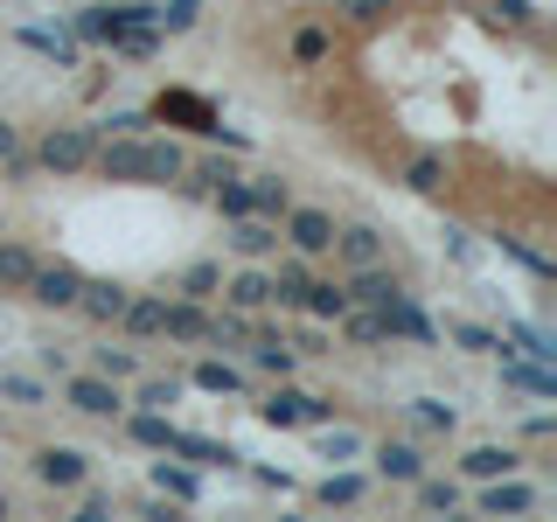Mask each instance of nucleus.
Returning a JSON list of instances; mask_svg holds the SVG:
<instances>
[{
    "label": "nucleus",
    "instance_id": "nucleus-17",
    "mask_svg": "<svg viewBox=\"0 0 557 522\" xmlns=\"http://www.w3.org/2000/svg\"><path fill=\"white\" fill-rule=\"evenodd\" d=\"M502 383H509V390H530V397H557L550 362H530V356H516V348H502Z\"/></svg>",
    "mask_w": 557,
    "mask_h": 522
},
{
    "label": "nucleus",
    "instance_id": "nucleus-37",
    "mask_svg": "<svg viewBox=\"0 0 557 522\" xmlns=\"http://www.w3.org/2000/svg\"><path fill=\"white\" fill-rule=\"evenodd\" d=\"M209 341H216V348H244V341H251V313H216V321H209Z\"/></svg>",
    "mask_w": 557,
    "mask_h": 522
},
{
    "label": "nucleus",
    "instance_id": "nucleus-12",
    "mask_svg": "<svg viewBox=\"0 0 557 522\" xmlns=\"http://www.w3.org/2000/svg\"><path fill=\"white\" fill-rule=\"evenodd\" d=\"M370 460H376V481H397V487H411L425 474V452L411 439H383V446H370Z\"/></svg>",
    "mask_w": 557,
    "mask_h": 522
},
{
    "label": "nucleus",
    "instance_id": "nucleus-27",
    "mask_svg": "<svg viewBox=\"0 0 557 522\" xmlns=\"http://www.w3.org/2000/svg\"><path fill=\"white\" fill-rule=\"evenodd\" d=\"M327 57H335V28H321V22L293 28V63H300V70H321Z\"/></svg>",
    "mask_w": 557,
    "mask_h": 522
},
{
    "label": "nucleus",
    "instance_id": "nucleus-41",
    "mask_svg": "<svg viewBox=\"0 0 557 522\" xmlns=\"http://www.w3.org/2000/svg\"><path fill=\"white\" fill-rule=\"evenodd\" d=\"M174 397H182V383H174V376H139V397H133V405H147V411H168Z\"/></svg>",
    "mask_w": 557,
    "mask_h": 522
},
{
    "label": "nucleus",
    "instance_id": "nucleus-7",
    "mask_svg": "<svg viewBox=\"0 0 557 522\" xmlns=\"http://www.w3.org/2000/svg\"><path fill=\"white\" fill-rule=\"evenodd\" d=\"M28 474L42 481V487H84L91 481V452H77V446H42L28 460Z\"/></svg>",
    "mask_w": 557,
    "mask_h": 522
},
{
    "label": "nucleus",
    "instance_id": "nucleus-2",
    "mask_svg": "<svg viewBox=\"0 0 557 522\" xmlns=\"http://www.w3.org/2000/svg\"><path fill=\"white\" fill-rule=\"evenodd\" d=\"M91 167L104 174V182H119V188L147 182V139H139V133H98Z\"/></svg>",
    "mask_w": 557,
    "mask_h": 522
},
{
    "label": "nucleus",
    "instance_id": "nucleus-42",
    "mask_svg": "<svg viewBox=\"0 0 557 522\" xmlns=\"http://www.w3.org/2000/svg\"><path fill=\"white\" fill-rule=\"evenodd\" d=\"M495 244H502V251H509V258H516V265H522V272H536V278H550V272H557V265H550V258H544V251H536V244H522V237H495Z\"/></svg>",
    "mask_w": 557,
    "mask_h": 522
},
{
    "label": "nucleus",
    "instance_id": "nucleus-50",
    "mask_svg": "<svg viewBox=\"0 0 557 522\" xmlns=\"http://www.w3.org/2000/svg\"><path fill=\"white\" fill-rule=\"evenodd\" d=\"M0 515H8V495H0Z\"/></svg>",
    "mask_w": 557,
    "mask_h": 522
},
{
    "label": "nucleus",
    "instance_id": "nucleus-24",
    "mask_svg": "<svg viewBox=\"0 0 557 522\" xmlns=\"http://www.w3.org/2000/svg\"><path fill=\"white\" fill-rule=\"evenodd\" d=\"M244 188H251V216H265V223H278L293 209V182H286V174H251Z\"/></svg>",
    "mask_w": 557,
    "mask_h": 522
},
{
    "label": "nucleus",
    "instance_id": "nucleus-44",
    "mask_svg": "<svg viewBox=\"0 0 557 522\" xmlns=\"http://www.w3.org/2000/svg\"><path fill=\"white\" fill-rule=\"evenodd\" d=\"M196 14H202V0H168V8H161V28L168 35H188V28H196Z\"/></svg>",
    "mask_w": 557,
    "mask_h": 522
},
{
    "label": "nucleus",
    "instance_id": "nucleus-33",
    "mask_svg": "<svg viewBox=\"0 0 557 522\" xmlns=\"http://www.w3.org/2000/svg\"><path fill=\"white\" fill-rule=\"evenodd\" d=\"M188 153L174 147V139H147V182H182Z\"/></svg>",
    "mask_w": 557,
    "mask_h": 522
},
{
    "label": "nucleus",
    "instance_id": "nucleus-11",
    "mask_svg": "<svg viewBox=\"0 0 557 522\" xmlns=\"http://www.w3.org/2000/svg\"><path fill=\"white\" fill-rule=\"evenodd\" d=\"M153 495L174 501V509H188V501H202V474L188 460H174V452H161V460H153Z\"/></svg>",
    "mask_w": 557,
    "mask_h": 522
},
{
    "label": "nucleus",
    "instance_id": "nucleus-48",
    "mask_svg": "<svg viewBox=\"0 0 557 522\" xmlns=\"http://www.w3.org/2000/svg\"><path fill=\"white\" fill-rule=\"evenodd\" d=\"M77 522H112V495H98V487H84V509Z\"/></svg>",
    "mask_w": 557,
    "mask_h": 522
},
{
    "label": "nucleus",
    "instance_id": "nucleus-19",
    "mask_svg": "<svg viewBox=\"0 0 557 522\" xmlns=\"http://www.w3.org/2000/svg\"><path fill=\"white\" fill-rule=\"evenodd\" d=\"M536 509V487H522L516 474L481 481V515H530Z\"/></svg>",
    "mask_w": 557,
    "mask_h": 522
},
{
    "label": "nucleus",
    "instance_id": "nucleus-20",
    "mask_svg": "<svg viewBox=\"0 0 557 522\" xmlns=\"http://www.w3.org/2000/svg\"><path fill=\"white\" fill-rule=\"evenodd\" d=\"M126 411H133V418H126V432H133L139 446H147V452H174V439H182V425H174L168 411H147V405H126Z\"/></svg>",
    "mask_w": 557,
    "mask_h": 522
},
{
    "label": "nucleus",
    "instance_id": "nucleus-15",
    "mask_svg": "<svg viewBox=\"0 0 557 522\" xmlns=\"http://www.w3.org/2000/svg\"><path fill=\"white\" fill-rule=\"evenodd\" d=\"M348 307H356V300H348V286H335V278H307V286H300V313L321 321V327H335Z\"/></svg>",
    "mask_w": 557,
    "mask_h": 522
},
{
    "label": "nucleus",
    "instance_id": "nucleus-40",
    "mask_svg": "<svg viewBox=\"0 0 557 522\" xmlns=\"http://www.w3.org/2000/svg\"><path fill=\"white\" fill-rule=\"evenodd\" d=\"M335 14H342L348 28H376L383 14H391V0H335Z\"/></svg>",
    "mask_w": 557,
    "mask_h": 522
},
{
    "label": "nucleus",
    "instance_id": "nucleus-43",
    "mask_svg": "<svg viewBox=\"0 0 557 522\" xmlns=\"http://www.w3.org/2000/svg\"><path fill=\"white\" fill-rule=\"evenodd\" d=\"M22 42H28V49H49V57H57V63H77V42H70V35H49V28H28V35H22Z\"/></svg>",
    "mask_w": 557,
    "mask_h": 522
},
{
    "label": "nucleus",
    "instance_id": "nucleus-36",
    "mask_svg": "<svg viewBox=\"0 0 557 522\" xmlns=\"http://www.w3.org/2000/svg\"><path fill=\"white\" fill-rule=\"evenodd\" d=\"M196 390H209V397H237V390H244V370H231V362H196Z\"/></svg>",
    "mask_w": 557,
    "mask_h": 522
},
{
    "label": "nucleus",
    "instance_id": "nucleus-26",
    "mask_svg": "<svg viewBox=\"0 0 557 522\" xmlns=\"http://www.w3.org/2000/svg\"><path fill=\"white\" fill-rule=\"evenodd\" d=\"M251 362H258V370H265L272 383H286V376H293V362H300V348H293L286 335H258V341H251Z\"/></svg>",
    "mask_w": 557,
    "mask_h": 522
},
{
    "label": "nucleus",
    "instance_id": "nucleus-28",
    "mask_svg": "<svg viewBox=\"0 0 557 522\" xmlns=\"http://www.w3.org/2000/svg\"><path fill=\"white\" fill-rule=\"evenodd\" d=\"M362 495H370V474H327L321 487H313V501H321V509H356Z\"/></svg>",
    "mask_w": 557,
    "mask_h": 522
},
{
    "label": "nucleus",
    "instance_id": "nucleus-1",
    "mask_svg": "<svg viewBox=\"0 0 557 522\" xmlns=\"http://www.w3.org/2000/svg\"><path fill=\"white\" fill-rule=\"evenodd\" d=\"M91 147H98V126H49L42 139H35V167L84 174V167H91Z\"/></svg>",
    "mask_w": 557,
    "mask_h": 522
},
{
    "label": "nucleus",
    "instance_id": "nucleus-13",
    "mask_svg": "<svg viewBox=\"0 0 557 522\" xmlns=\"http://www.w3.org/2000/svg\"><path fill=\"white\" fill-rule=\"evenodd\" d=\"M516 467H522V452L516 446H467L460 452V481H502V474H516Z\"/></svg>",
    "mask_w": 557,
    "mask_h": 522
},
{
    "label": "nucleus",
    "instance_id": "nucleus-3",
    "mask_svg": "<svg viewBox=\"0 0 557 522\" xmlns=\"http://www.w3.org/2000/svg\"><path fill=\"white\" fill-rule=\"evenodd\" d=\"M278 237H286L300 258H327V251H335V216L313 209V202H293L286 216H278Z\"/></svg>",
    "mask_w": 557,
    "mask_h": 522
},
{
    "label": "nucleus",
    "instance_id": "nucleus-14",
    "mask_svg": "<svg viewBox=\"0 0 557 522\" xmlns=\"http://www.w3.org/2000/svg\"><path fill=\"white\" fill-rule=\"evenodd\" d=\"M223 300H231L237 313H265L272 307V272H258V265H244V272H231V278H223Z\"/></svg>",
    "mask_w": 557,
    "mask_h": 522
},
{
    "label": "nucleus",
    "instance_id": "nucleus-46",
    "mask_svg": "<svg viewBox=\"0 0 557 522\" xmlns=\"http://www.w3.org/2000/svg\"><path fill=\"white\" fill-rule=\"evenodd\" d=\"M0 397H14V405H42V383H35V376H0Z\"/></svg>",
    "mask_w": 557,
    "mask_h": 522
},
{
    "label": "nucleus",
    "instance_id": "nucleus-10",
    "mask_svg": "<svg viewBox=\"0 0 557 522\" xmlns=\"http://www.w3.org/2000/svg\"><path fill=\"white\" fill-rule=\"evenodd\" d=\"M77 293H84V272L77 265H35V278H28V300L35 307H77Z\"/></svg>",
    "mask_w": 557,
    "mask_h": 522
},
{
    "label": "nucleus",
    "instance_id": "nucleus-4",
    "mask_svg": "<svg viewBox=\"0 0 557 522\" xmlns=\"http://www.w3.org/2000/svg\"><path fill=\"white\" fill-rule=\"evenodd\" d=\"M63 405L70 411H84V418H126V390H119L112 376H98V370H84V376H63Z\"/></svg>",
    "mask_w": 557,
    "mask_h": 522
},
{
    "label": "nucleus",
    "instance_id": "nucleus-39",
    "mask_svg": "<svg viewBox=\"0 0 557 522\" xmlns=\"http://www.w3.org/2000/svg\"><path fill=\"white\" fill-rule=\"evenodd\" d=\"M91 370H98V376H112V383H126V376H139V356H133V348H98Z\"/></svg>",
    "mask_w": 557,
    "mask_h": 522
},
{
    "label": "nucleus",
    "instance_id": "nucleus-25",
    "mask_svg": "<svg viewBox=\"0 0 557 522\" xmlns=\"http://www.w3.org/2000/svg\"><path fill=\"white\" fill-rule=\"evenodd\" d=\"M231 251H237V258H251V265H258V258H272V251H278V223H265V216H237Z\"/></svg>",
    "mask_w": 557,
    "mask_h": 522
},
{
    "label": "nucleus",
    "instance_id": "nucleus-22",
    "mask_svg": "<svg viewBox=\"0 0 557 522\" xmlns=\"http://www.w3.org/2000/svg\"><path fill=\"white\" fill-rule=\"evenodd\" d=\"M153 119H182L188 133H209V126H216V104H202L196 91H161V98H153Z\"/></svg>",
    "mask_w": 557,
    "mask_h": 522
},
{
    "label": "nucleus",
    "instance_id": "nucleus-47",
    "mask_svg": "<svg viewBox=\"0 0 557 522\" xmlns=\"http://www.w3.org/2000/svg\"><path fill=\"white\" fill-rule=\"evenodd\" d=\"M495 22H509V28H530V22H536V8H530V0H495Z\"/></svg>",
    "mask_w": 557,
    "mask_h": 522
},
{
    "label": "nucleus",
    "instance_id": "nucleus-32",
    "mask_svg": "<svg viewBox=\"0 0 557 522\" xmlns=\"http://www.w3.org/2000/svg\"><path fill=\"white\" fill-rule=\"evenodd\" d=\"M411 418H418V432H432V439H446V432L460 425V411H453L446 397H411Z\"/></svg>",
    "mask_w": 557,
    "mask_h": 522
},
{
    "label": "nucleus",
    "instance_id": "nucleus-5",
    "mask_svg": "<svg viewBox=\"0 0 557 522\" xmlns=\"http://www.w3.org/2000/svg\"><path fill=\"white\" fill-rule=\"evenodd\" d=\"M258 418H265L272 432H293V425H327V418H335V405H327V397H307V390H286V383H278L265 405H258Z\"/></svg>",
    "mask_w": 557,
    "mask_h": 522
},
{
    "label": "nucleus",
    "instance_id": "nucleus-34",
    "mask_svg": "<svg viewBox=\"0 0 557 522\" xmlns=\"http://www.w3.org/2000/svg\"><path fill=\"white\" fill-rule=\"evenodd\" d=\"M446 335L467 348V356H502V327H481V321H446Z\"/></svg>",
    "mask_w": 557,
    "mask_h": 522
},
{
    "label": "nucleus",
    "instance_id": "nucleus-49",
    "mask_svg": "<svg viewBox=\"0 0 557 522\" xmlns=\"http://www.w3.org/2000/svg\"><path fill=\"white\" fill-rule=\"evenodd\" d=\"M14 153H22V133H14L8 119H0V161H14Z\"/></svg>",
    "mask_w": 557,
    "mask_h": 522
},
{
    "label": "nucleus",
    "instance_id": "nucleus-29",
    "mask_svg": "<svg viewBox=\"0 0 557 522\" xmlns=\"http://www.w3.org/2000/svg\"><path fill=\"white\" fill-rule=\"evenodd\" d=\"M35 265H42V258H35L28 244H0V286H8V293H28Z\"/></svg>",
    "mask_w": 557,
    "mask_h": 522
},
{
    "label": "nucleus",
    "instance_id": "nucleus-21",
    "mask_svg": "<svg viewBox=\"0 0 557 522\" xmlns=\"http://www.w3.org/2000/svg\"><path fill=\"white\" fill-rule=\"evenodd\" d=\"M405 293V278H397L391 265H362V272H348V300L356 307H383V300H397Z\"/></svg>",
    "mask_w": 557,
    "mask_h": 522
},
{
    "label": "nucleus",
    "instance_id": "nucleus-45",
    "mask_svg": "<svg viewBox=\"0 0 557 522\" xmlns=\"http://www.w3.org/2000/svg\"><path fill=\"white\" fill-rule=\"evenodd\" d=\"M321 452H327V460H356V452H362V432L335 425V432H327V439H321Z\"/></svg>",
    "mask_w": 557,
    "mask_h": 522
},
{
    "label": "nucleus",
    "instance_id": "nucleus-18",
    "mask_svg": "<svg viewBox=\"0 0 557 522\" xmlns=\"http://www.w3.org/2000/svg\"><path fill=\"white\" fill-rule=\"evenodd\" d=\"M174 460H188V467H223V474H237L244 452H237V446H223V439H202V432H182V439H174Z\"/></svg>",
    "mask_w": 557,
    "mask_h": 522
},
{
    "label": "nucleus",
    "instance_id": "nucleus-30",
    "mask_svg": "<svg viewBox=\"0 0 557 522\" xmlns=\"http://www.w3.org/2000/svg\"><path fill=\"white\" fill-rule=\"evenodd\" d=\"M411 495H418V509H432V515H453V509H460V481H440V474H418Z\"/></svg>",
    "mask_w": 557,
    "mask_h": 522
},
{
    "label": "nucleus",
    "instance_id": "nucleus-23",
    "mask_svg": "<svg viewBox=\"0 0 557 522\" xmlns=\"http://www.w3.org/2000/svg\"><path fill=\"white\" fill-rule=\"evenodd\" d=\"M161 313H168V300H161V293H133V300H126V313H119V327H126L133 341H161Z\"/></svg>",
    "mask_w": 557,
    "mask_h": 522
},
{
    "label": "nucleus",
    "instance_id": "nucleus-35",
    "mask_svg": "<svg viewBox=\"0 0 557 522\" xmlns=\"http://www.w3.org/2000/svg\"><path fill=\"white\" fill-rule=\"evenodd\" d=\"M209 202H216V216H251V188H244V174H223L216 188H209Z\"/></svg>",
    "mask_w": 557,
    "mask_h": 522
},
{
    "label": "nucleus",
    "instance_id": "nucleus-9",
    "mask_svg": "<svg viewBox=\"0 0 557 522\" xmlns=\"http://www.w3.org/2000/svg\"><path fill=\"white\" fill-rule=\"evenodd\" d=\"M327 258H342L348 272L383 265V258H391V237H383L376 223H348V231H335V251H327Z\"/></svg>",
    "mask_w": 557,
    "mask_h": 522
},
{
    "label": "nucleus",
    "instance_id": "nucleus-16",
    "mask_svg": "<svg viewBox=\"0 0 557 522\" xmlns=\"http://www.w3.org/2000/svg\"><path fill=\"white\" fill-rule=\"evenodd\" d=\"M161 341H182V348L209 341V313H202V300H168V313H161Z\"/></svg>",
    "mask_w": 557,
    "mask_h": 522
},
{
    "label": "nucleus",
    "instance_id": "nucleus-38",
    "mask_svg": "<svg viewBox=\"0 0 557 522\" xmlns=\"http://www.w3.org/2000/svg\"><path fill=\"white\" fill-rule=\"evenodd\" d=\"M216 286H223V265H216V258H202V265L182 272V300H209Z\"/></svg>",
    "mask_w": 557,
    "mask_h": 522
},
{
    "label": "nucleus",
    "instance_id": "nucleus-31",
    "mask_svg": "<svg viewBox=\"0 0 557 522\" xmlns=\"http://www.w3.org/2000/svg\"><path fill=\"white\" fill-rule=\"evenodd\" d=\"M405 188L411 196H440L446 188V153H418V161L405 167Z\"/></svg>",
    "mask_w": 557,
    "mask_h": 522
},
{
    "label": "nucleus",
    "instance_id": "nucleus-8",
    "mask_svg": "<svg viewBox=\"0 0 557 522\" xmlns=\"http://www.w3.org/2000/svg\"><path fill=\"white\" fill-rule=\"evenodd\" d=\"M126 300H133V286H119V278H84V293H77V307H70V313H84L91 327H119Z\"/></svg>",
    "mask_w": 557,
    "mask_h": 522
},
{
    "label": "nucleus",
    "instance_id": "nucleus-6",
    "mask_svg": "<svg viewBox=\"0 0 557 522\" xmlns=\"http://www.w3.org/2000/svg\"><path fill=\"white\" fill-rule=\"evenodd\" d=\"M376 321H383V335H391V341H418V348H432V341H440V321H425V307H418L411 293L383 300V307H376Z\"/></svg>",
    "mask_w": 557,
    "mask_h": 522
}]
</instances>
